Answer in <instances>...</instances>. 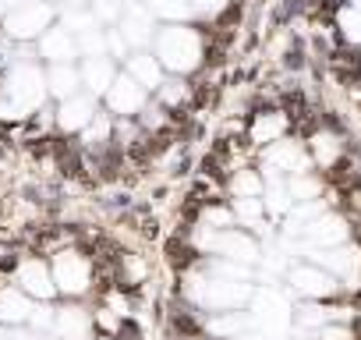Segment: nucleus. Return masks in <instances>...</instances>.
I'll return each mask as SVG.
<instances>
[{"mask_svg":"<svg viewBox=\"0 0 361 340\" xmlns=\"http://www.w3.org/2000/svg\"><path fill=\"white\" fill-rule=\"evenodd\" d=\"M283 64H287L290 71H298V68H305V47H301V43H294V47L287 50V57H283Z\"/></svg>","mask_w":361,"mask_h":340,"instance_id":"obj_1","label":"nucleus"}]
</instances>
